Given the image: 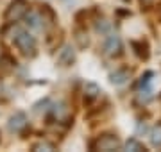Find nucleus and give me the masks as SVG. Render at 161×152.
Returning <instances> with one entry per match:
<instances>
[{
	"label": "nucleus",
	"instance_id": "1",
	"mask_svg": "<svg viewBox=\"0 0 161 152\" xmlns=\"http://www.w3.org/2000/svg\"><path fill=\"white\" fill-rule=\"evenodd\" d=\"M13 43H14V47H16L23 56H27V57L36 54V38L31 34L29 30L16 29V36L13 38Z\"/></svg>",
	"mask_w": 161,
	"mask_h": 152
},
{
	"label": "nucleus",
	"instance_id": "2",
	"mask_svg": "<svg viewBox=\"0 0 161 152\" xmlns=\"http://www.w3.org/2000/svg\"><path fill=\"white\" fill-rule=\"evenodd\" d=\"M102 52L108 56V57H115V56H120L122 54V40L118 34H109L106 36L104 40V45H102Z\"/></svg>",
	"mask_w": 161,
	"mask_h": 152
},
{
	"label": "nucleus",
	"instance_id": "3",
	"mask_svg": "<svg viewBox=\"0 0 161 152\" xmlns=\"http://www.w3.org/2000/svg\"><path fill=\"white\" fill-rule=\"evenodd\" d=\"M27 11H29L27 9V2H23V0H13L6 11V20H9V22H18V20H22L27 14Z\"/></svg>",
	"mask_w": 161,
	"mask_h": 152
},
{
	"label": "nucleus",
	"instance_id": "4",
	"mask_svg": "<svg viewBox=\"0 0 161 152\" xmlns=\"http://www.w3.org/2000/svg\"><path fill=\"white\" fill-rule=\"evenodd\" d=\"M23 18H25V24L29 25V29H32V30H41L45 27V16H43V13L27 11V14Z\"/></svg>",
	"mask_w": 161,
	"mask_h": 152
},
{
	"label": "nucleus",
	"instance_id": "5",
	"mask_svg": "<svg viewBox=\"0 0 161 152\" xmlns=\"http://www.w3.org/2000/svg\"><path fill=\"white\" fill-rule=\"evenodd\" d=\"M118 138L116 136H113V134H104V136H100L97 141H95V149L97 150H115V149H118Z\"/></svg>",
	"mask_w": 161,
	"mask_h": 152
},
{
	"label": "nucleus",
	"instance_id": "6",
	"mask_svg": "<svg viewBox=\"0 0 161 152\" xmlns=\"http://www.w3.org/2000/svg\"><path fill=\"white\" fill-rule=\"evenodd\" d=\"M7 127H9L11 133H22L23 129L27 127V117H25L22 111L14 113V115L9 118V122H7Z\"/></svg>",
	"mask_w": 161,
	"mask_h": 152
},
{
	"label": "nucleus",
	"instance_id": "7",
	"mask_svg": "<svg viewBox=\"0 0 161 152\" xmlns=\"http://www.w3.org/2000/svg\"><path fill=\"white\" fill-rule=\"evenodd\" d=\"M100 88H98L97 84H93V82H88L86 86H84V100L86 102H93V100H97L100 97Z\"/></svg>",
	"mask_w": 161,
	"mask_h": 152
},
{
	"label": "nucleus",
	"instance_id": "8",
	"mask_svg": "<svg viewBox=\"0 0 161 152\" xmlns=\"http://www.w3.org/2000/svg\"><path fill=\"white\" fill-rule=\"evenodd\" d=\"M74 59H75V54H74V48L72 47H64L61 50V54L58 56V61L61 66H70V64L74 63Z\"/></svg>",
	"mask_w": 161,
	"mask_h": 152
},
{
	"label": "nucleus",
	"instance_id": "9",
	"mask_svg": "<svg viewBox=\"0 0 161 152\" xmlns=\"http://www.w3.org/2000/svg\"><path fill=\"white\" fill-rule=\"evenodd\" d=\"M109 77H111V82H113V84L122 86V84H125V82L129 81V72L124 70V68H120V70H115Z\"/></svg>",
	"mask_w": 161,
	"mask_h": 152
},
{
	"label": "nucleus",
	"instance_id": "10",
	"mask_svg": "<svg viewBox=\"0 0 161 152\" xmlns=\"http://www.w3.org/2000/svg\"><path fill=\"white\" fill-rule=\"evenodd\" d=\"M149 138H150V143H152V147H161V122L156 123L154 127L150 129Z\"/></svg>",
	"mask_w": 161,
	"mask_h": 152
},
{
	"label": "nucleus",
	"instance_id": "11",
	"mask_svg": "<svg viewBox=\"0 0 161 152\" xmlns=\"http://www.w3.org/2000/svg\"><path fill=\"white\" fill-rule=\"evenodd\" d=\"M124 149L125 150H132V152H140V150H145V147L140 143L138 140H134V138H131V140L125 141V145H124Z\"/></svg>",
	"mask_w": 161,
	"mask_h": 152
},
{
	"label": "nucleus",
	"instance_id": "12",
	"mask_svg": "<svg viewBox=\"0 0 161 152\" xmlns=\"http://www.w3.org/2000/svg\"><path fill=\"white\" fill-rule=\"evenodd\" d=\"M32 149H34V150H54V145L47 143V141H40V143H36Z\"/></svg>",
	"mask_w": 161,
	"mask_h": 152
},
{
	"label": "nucleus",
	"instance_id": "13",
	"mask_svg": "<svg viewBox=\"0 0 161 152\" xmlns=\"http://www.w3.org/2000/svg\"><path fill=\"white\" fill-rule=\"evenodd\" d=\"M109 30H111V24L109 22H104V24H97V32H102V34H109Z\"/></svg>",
	"mask_w": 161,
	"mask_h": 152
},
{
	"label": "nucleus",
	"instance_id": "14",
	"mask_svg": "<svg viewBox=\"0 0 161 152\" xmlns=\"http://www.w3.org/2000/svg\"><path fill=\"white\" fill-rule=\"evenodd\" d=\"M142 2H143V4H152L154 0H142Z\"/></svg>",
	"mask_w": 161,
	"mask_h": 152
}]
</instances>
